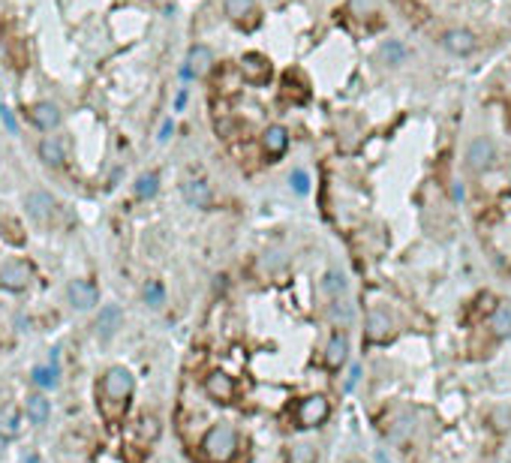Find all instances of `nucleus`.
I'll return each mask as SVG.
<instances>
[{
	"mask_svg": "<svg viewBox=\"0 0 511 463\" xmlns=\"http://www.w3.org/2000/svg\"><path fill=\"white\" fill-rule=\"evenodd\" d=\"M238 452V433L232 424H214V427L202 436V454L211 463H229Z\"/></svg>",
	"mask_w": 511,
	"mask_h": 463,
	"instance_id": "f257e3e1",
	"label": "nucleus"
},
{
	"mask_svg": "<svg viewBox=\"0 0 511 463\" xmlns=\"http://www.w3.org/2000/svg\"><path fill=\"white\" fill-rule=\"evenodd\" d=\"M295 418H298V427H304V430L322 427V424L331 418V403H328V397H322V394L304 397V401L298 403V409H295Z\"/></svg>",
	"mask_w": 511,
	"mask_h": 463,
	"instance_id": "f03ea898",
	"label": "nucleus"
},
{
	"mask_svg": "<svg viewBox=\"0 0 511 463\" xmlns=\"http://www.w3.org/2000/svg\"><path fill=\"white\" fill-rule=\"evenodd\" d=\"M241 75H244L247 85L262 87V85L271 82L274 63L268 55H262V51H247V55H241Z\"/></svg>",
	"mask_w": 511,
	"mask_h": 463,
	"instance_id": "7ed1b4c3",
	"label": "nucleus"
},
{
	"mask_svg": "<svg viewBox=\"0 0 511 463\" xmlns=\"http://www.w3.org/2000/svg\"><path fill=\"white\" fill-rule=\"evenodd\" d=\"M133 385H136V379L126 367H109L106 376H102V394H106L109 401H118L121 406H126V401H130V394H133Z\"/></svg>",
	"mask_w": 511,
	"mask_h": 463,
	"instance_id": "20e7f679",
	"label": "nucleus"
},
{
	"mask_svg": "<svg viewBox=\"0 0 511 463\" xmlns=\"http://www.w3.org/2000/svg\"><path fill=\"white\" fill-rule=\"evenodd\" d=\"M493 163H496L493 138H488V136L472 138L469 148H466V165H469V169L472 172H488V169H493Z\"/></svg>",
	"mask_w": 511,
	"mask_h": 463,
	"instance_id": "39448f33",
	"label": "nucleus"
},
{
	"mask_svg": "<svg viewBox=\"0 0 511 463\" xmlns=\"http://www.w3.org/2000/svg\"><path fill=\"white\" fill-rule=\"evenodd\" d=\"M442 48L449 51V55H454V58H469L472 51L478 48V36L472 33L469 28H449L442 33Z\"/></svg>",
	"mask_w": 511,
	"mask_h": 463,
	"instance_id": "423d86ee",
	"label": "nucleus"
},
{
	"mask_svg": "<svg viewBox=\"0 0 511 463\" xmlns=\"http://www.w3.org/2000/svg\"><path fill=\"white\" fill-rule=\"evenodd\" d=\"M31 280H33V268L28 262H21V259H12V262H6L4 268H0V286L9 289V292L28 289Z\"/></svg>",
	"mask_w": 511,
	"mask_h": 463,
	"instance_id": "0eeeda50",
	"label": "nucleus"
},
{
	"mask_svg": "<svg viewBox=\"0 0 511 463\" xmlns=\"http://www.w3.org/2000/svg\"><path fill=\"white\" fill-rule=\"evenodd\" d=\"M24 208H28V214L36 223H51V217L57 211V202L45 190H31L28 196H24Z\"/></svg>",
	"mask_w": 511,
	"mask_h": 463,
	"instance_id": "6e6552de",
	"label": "nucleus"
},
{
	"mask_svg": "<svg viewBox=\"0 0 511 463\" xmlns=\"http://www.w3.org/2000/svg\"><path fill=\"white\" fill-rule=\"evenodd\" d=\"M204 391H208L211 401L229 403V401H235L238 385H235V379L229 376L226 370H214V373H208V376H204Z\"/></svg>",
	"mask_w": 511,
	"mask_h": 463,
	"instance_id": "1a4fd4ad",
	"label": "nucleus"
},
{
	"mask_svg": "<svg viewBox=\"0 0 511 463\" xmlns=\"http://www.w3.org/2000/svg\"><path fill=\"white\" fill-rule=\"evenodd\" d=\"M394 331V322L385 310H370L364 319V340L367 343H385Z\"/></svg>",
	"mask_w": 511,
	"mask_h": 463,
	"instance_id": "9d476101",
	"label": "nucleus"
},
{
	"mask_svg": "<svg viewBox=\"0 0 511 463\" xmlns=\"http://www.w3.org/2000/svg\"><path fill=\"white\" fill-rule=\"evenodd\" d=\"M67 295H70V304L75 310H94L99 304V292H97L94 283H87V280H72L67 286Z\"/></svg>",
	"mask_w": 511,
	"mask_h": 463,
	"instance_id": "9b49d317",
	"label": "nucleus"
},
{
	"mask_svg": "<svg viewBox=\"0 0 511 463\" xmlns=\"http://www.w3.org/2000/svg\"><path fill=\"white\" fill-rule=\"evenodd\" d=\"M181 196H184V202L189 205V208H199V211H204V208H211V205H214V190H211L208 181H202V178L187 181L181 187Z\"/></svg>",
	"mask_w": 511,
	"mask_h": 463,
	"instance_id": "f8f14e48",
	"label": "nucleus"
},
{
	"mask_svg": "<svg viewBox=\"0 0 511 463\" xmlns=\"http://www.w3.org/2000/svg\"><path fill=\"white\" fill-rule=\"evenodd\" d=\"M346 361H349V337L334 331L331 334V340L325 343V367L328 370H340Z\"/></svg>",
	"mask_w": 511,
	"mask_h": 463,
	"instance_id": "ddd939ff",
	"label": "nucleus"
},
{
	"mask_svg": "<svg viewBox=\"0 0 511 463\" xmlns=\"http://www.w3.org/2000/svg\"><path fill=\"white\" fill-rule=\"evenodd\" d=\"M262 148H265V153L271 160H280L286 153V148H289V130L283 124H271L262 133Z\"/></svg>",
	"mask_w": 511,
	"mask_h": 463,
	"instance_id": "4468645a",
	"label": "nucleus"
},
{
	"mask_svg": "<svg viewBox=\"0 0 511 463\" xmlns=\"http://www.w3.org/2000/svg\"><path fill=\"white\" fill-rule=\"evenodd\" d=\"M31 121H33L36 130L48 133V130H55V126L60 124V109L55 106V102H36V106L31 109Z\"/></svg>",
	"mask_w": 511,
	"mask_h": 463,
	"instance_id": "2eb2a0df",
	"label": "nucleus"
},
{
	"mask_svg": "<svg viewBox=\"0 0 511 463\" xmlns=\"http://www.w3.org/2000/svg\"><path fill=\"white\" fill-rule=\"evenodd\" d=\"M121 322H123V313H121V307H118V304L102 307L99 316H97V334H99L102 340H109L111 334L121 328Z\"/></svg>",
	"mask_w": 511,
	"mask_h": 463,
	"instance_id": "dca6fc26",
	"label": "nucleus"
},
{
	"mask_svg": "<svg viewBox=\"0 0 511 463\" xmlns=\"http://www.w3.org/2000/svg\"><path fill=\"white\" fill-rule=\"evenodd\" d=\"M214 55L208 45H193L189 48V58H187V75H204L211 70Z\"/></svg>",
	"mask_w": 511,
	"mask_h": 463,
	"instance_id": "f3484780",
	"label": "nucleus"
},
{
	"mask_svg": "<svg viewBox=\"0 0 511 463\" xmlns=\"http://www.w3.org/2000/svg\"><path fill=\"white\" fill-rule=\"evenodd\" d=\"M36 153H40V160H43L45 165H51V169L63 165V145H60L57 138H43L40 148H36Z\"/></svg>",
	"mask_w": 511,
	"mask_h": 463,
	"instance_id": "a211bd4d",
	"label": "nucleus"
},
{
	"mask_svg": "<svg viewBox=\"0 0 511 463\" xmlns=\"http://www.w3.org/2000/svg\"><path fill=\"white\" fill-rule=\"evenodd\" d=\"M21 427V413L16 406H4L0 409V436L4 440H9V436H16Z\"/></svg>",
	"mask_w": 511,
	"mask_h": 463,
	"instance_id": "6ab92c4d",
	"label": "nucleus"
},
{
	"mask_svg": "<svg viewBox=\"0 0 511 463\" xmlns=\"http://www.w3.org/2000/svg\"><path fill=\"white\" fill-rule=\"evenodd\" d=\"M490 331H493V337H511V310L508 307H496V310L490 313Z\"/></svg>",
	"mask_w": 511,
	"mask_h": 463,
	"instance_id": "aec40b11",
	"label": "nucleus"
},
{
	"mask_svg": "<svg viewBox=\"0 0 511 463\" xmlns=\"http://www.w3.org/2000/svg\"><path fill=\"white\" fill-rule=\"evenodd\" d=\"M48 415H51V403L45 401L43 394H33L31 401H28V418H31L33 424H45Z\"/></svg>",
	"mask_w": 511,
	"mask_h": 463,
	"instance_id": "412c9836",
	"label": "nucleus"
},
{
	"mask_svg": "<svg viewBox=\"0 0 511 463\" xmlns=\"http://www.w3.org/2000/svg\"><path fill=\"white\" fill-rule=\"evenodd\" d=\"M157 190H160V175H157V172L138 175V181H136V199H153V196H157Z\"/></svg>",
	"mask_w": 511,
	"mask_h": 463,
	"instance_id": "4be33fe9",
	"label": "nucleus"
},
{
	"mask_svg": "<svg viewBox=\"0 0 511 463\" xmlns=\"http://www.w3.org/2000/svg\"><path fill=\"white\" fill-rule=\"evenodd\" d=\"M319 460V452L313 442H298L289 448V463H316Z\"/></svg>",
	"mask_w": 511,
	"mask_h": 463,
	"instance_id": "5701e85b",
	"label": "nucleus"
},
{
	"mask_svg": "<svg viewBox=\"0 0 511 463\" xmlns=\"http://www.w3.org/2000/svg\"><path fill=\"white\" fill-rule=\"evenodd\" d=\"M253 6H256V0H223V9H226V16L232 21H241L244 16H253Z\"/></svg>",
	"mask_w": 511,
	"mask_h": 463,
	"instance_id": "b1692460",
	"label": "nucleus"
},
{
	"mask_svg": "<svg viewBox=\"0 0 511 463\" xmlns=\"http://www.w3.org/2000/svg\"><path fill=\"white\" fill-rule=\"evenodd\" d=\"M33 382L43 385V388H55L57 385V370L55 367H36L33 370Z\"/></svg>",
	"mask_w": 511,
	"mask_h": 463,
	"instance_id": "393cba45",
	"label": "nucleus"
},
{
	"mask_svg": "<svg viewBox=\"0 0 511 463\" xmlns=\"http://www.w3.org/2000/svg\"><path fill=\"white\" fill-rule=\"evenodd\" d=\"M145 301H148L150 307H163V301H165V289L160 286L157 280L148 283V286H145Z\"/></svg>",
	"mask_w": 511,
	"mask_h": 463,
	"instance_id": "a878e982",
	"label": "nucleus"
},
{
	"mask_svg": "<svg viewBox=\"0 0 511 463\" xmlns=\"http://www.w3.org/2000/svg\"><path fill=\"white\" fill-rule=\"evenodd\" d=\"M382 55H385V60L391 63V67H397V63L403 60V48H400V43H388L385 48H382Z\"/></svg>",
	"mask_w": 511,
	"mask_h": 463,
	"instance_id": "bb28decb",
	"label": "nucleus"
},
{
	"mask_svg": "<svg viewBox=\"0 0 511 463\" xmlns=\"http://www.w3.org/2000/svg\"><path fill=\"white\" fill-rule=\"evenodd\" d=\"M142 433H145V436H157V433H160L157 418H142Z\"/></svg>",
	"mask_w": 511,
	"mask_h": 463,
	"instance_id": "cd10ccee",
	"label": "nucleus"
},
{
	"mask_svg": "<svg viewBox=\"0 0 511 463\" xmlns=\"http://www.w3.org/2000/svg\"><path fill=\"white\" fill-rule=\"evenodd\" d=\"M289 181H292V184H295V190H298V192H301V196H304V192H307V175H304V172H295V175H292V178H289Z\"/></svg>",
	"mask_w": 511,
	"mask_h": 463,
	"instance_id": "c85d7f7f",
	"label": "nucleus"
},
{
	"mask_svg": "<svg viewBox=\"0 0 511 463\" xmlns=\"http://www.w3.org/2000/svg\"><path fill=\"white\" fill-rule=\"evenodd\" d=\"M325 289H331V292L343 289V277H340V274H328V283H325Z\"/></svg>",
	"mask_w": 511,
	"mask_h": 463,
	"instance_id": "c756f323",
	"label": "nucleus"
},
{
	"mask_svg": "<svg viewBox=\"0 0 511 463\" xmlns=\"http://www.w3.org/2000/svg\"><path fill=\"white\" fill-rule=\"evenodd\" d=\"M358 376H361V370H358V367H352V373H349V388H352V385L358 382Z\"/></svg>",
	"mask_w": 511,
	"mask_h": 463,
	"instance_id": "7c9ffc66",
	"label": "nucleus"
},
{
	"mask_svg": "<svg viewBox=\"0 0 511 463\" xmlns=\"http://www.w3.org/2000/svg\"><path fill=\"white\" fill-rule=\"evenodd\" d=\"M4 452H6V440L0 436V457H4Z\"/></svg>",
	"mask_w": 511,
	"mask_h": 463,
	"instance_id": "2f4dec72",
	"label": "nucleus"
},
{
	"mask_svg": "<svg viewBox=\"0 0 511 463\" xmlns=\"http://www.w3.org/2000/svg\"><path fill=\"white\" fill-rule=\"evenodd\" d=\"M28 463H40V460H36V457H31V460H28Z\"/></svg>",
	"mask_w": 511,
	"mask_h": 463,
	"instance_id": "473e14b6",
	"label": "nucleus"
}]
</instances>
